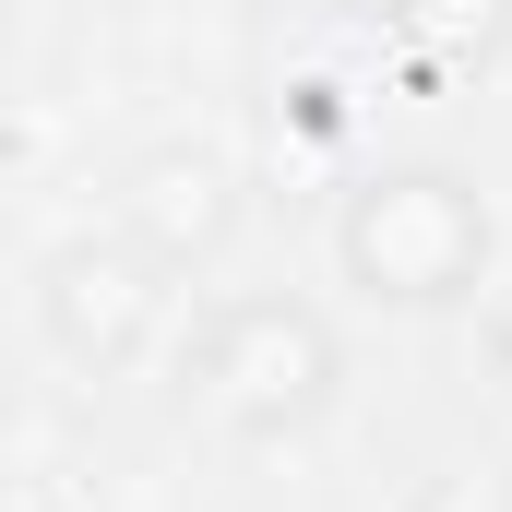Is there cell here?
<instances>
[{
  "label": "cell",
  "instance_id": "5",
  "mask_svg": "<svg viewBox=\"0 0 512 512\" xmlns=\"http://www.w3.org/2000/svg\"><path fill=\"white\" fill-rule=\"evenodd\" d=\"M393 36L429 48L441 72H465V60H501L512 48V0H393Z\"/></svg>",
  "mask_w": 512,
  "mask_h": 512
},
{
  "label": "cell",
  "instance_id": "2",
  "mask_svg": "<svg viewBox=\"0 0 512 512\" xmlns=\"http://www.w3.org/2000/svg\"><path fill=\"white\" fill-rule=\"evenodd\" d=\"M334 382H346V358H334L322 310H298V298H227V310H203V334L179 346V393H191L215 429H239V441L310 429V417L334 405Z\"/></svg>",
  "mask_w": 512,
  "mask_h": 512
},
{
  "label": "cell",
  "instance_id": "3",
  "mask_svg": "<svg viewBox=\"0 0 512 512\" xmlns=\"http://www.w3.org/2000/svg\"><path fill=\"white\" fill-rule=\"evenodd\" d=\"M36 322H48V346L72 370L120 382L131 358L155 346V322H167V262L131 251V239H72V251H48V274H36Z\"/></svg>",
  "mask_w": 512,
  "mask_h": 512
},
{
  "label": "cell",
  "instance_id": "6",
  "mask_svg": "<svg viewBox=\"0 0 512 512\" xmlns=\"http://www.w3.org/2000/svg\"><path fill=\"white\" fill-rule=\"evenodd\" d=\"M0 429H12V370H0Z\"/></svg>",
  "mask_w": 512,
  "mask_h": 512
},
{
  "label": "cell",
  "instance_id": "1",
  "mask_svg": "<svg viewBox=\"0 0 512 512\" xmlns=\"http://www.w3.org/2000/svg\"><path fill=\"white\" fill-rule=\"evenodd\" d=\"M489 251H501V227H489L477 179H453V167H382V179L346 191V215H334L346 286H370L393 310H453V298H477V286H489Z\"/></svg>",
  "mask_w": 512,
  "mask_h": 512
},
{
  "label": "cell",
  "instance_id": "4",
  "mask_svg": "<svg viewBox=\"0 0 512 512\" xmlns=\"http://www.w3.org/2000/svg\"><path fill=\"white\" fill-rule=\"evenodd\" d=\"M227 227H239V179H227V155H203V143H155V155L131 167L120 239H131V251H155L167 274H179V262H215V251H227Z\"/></svg>",
  "mask_w": 512,
  "mask_h": 512
}]
</instances>
